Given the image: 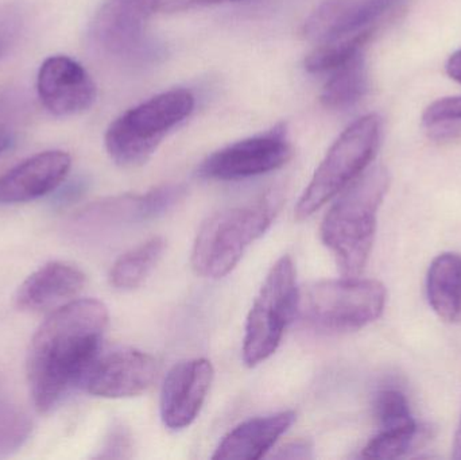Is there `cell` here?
Returning <instances> with one entry per match:
<instances>
[{
    "mask_svg": "<svg viewBox=\"0 0 461 460\" xmlns=\"http://www.w3.org/2000/svg\"><path fill=\"white\" fill-rule=\"evenodd\" d=\"M212 364L208 359L197 358L180 362L167 373L161 392V419L173 431L191 426L213 383Z\"/></svg>",
    "mask_w": 461,
    "mask_h": 460,
    "instance_id": "5bb4252c",
    "label": "cell"
},
{
    "mask_svg": "<svg viewBox=\"0 0 461 460\" xmlns=\"http://www.w3.org/2000/svg\"><path fill=\"white\" fill-rule=\"evenodd\" d=\"M382 119L368 113L347 127L335 140L295 207V219L305 221L354 183L375 157Z\"/></svg>",
    "mask_w": 461,
    "mask_h": 460,
    "instance_id": "5b68a950",
    "label": "cell"
},
{
    "mask_svg": "<svg viewBox=\"0 0 461 460\" xmlns=\"http://www.w3.org/2000/svg\"><path fill=\"white\" fill-rule=\"evenodd\" d=\"M279 205L281 197L268 194L252 204L229 208L208 218L192 250L194 272L212 280L230 275L249 246L267 231Z\"/></svg>",
    "mask_w": 461,
    "mask_h": 460,
    "instance_id": "3957f363",
    "label": "cell"
},
{
    "mask_svg": "<svg viewBox=\"0 0 461 460\" xmlns=\"http://www.w3.org/2000/svg\"><path fill=\"white\" fill-rule=\"evenodd\" d=\"M5 46H7V43H5V35L0 32V56H2L3 53H5Z\"/></svg>",
    "mask_w": 461,
    "mask_h": 460,
    "instance_id": "d6a6232c",
    "label": "cell"
},
{
    "mask_svg": "<svg viewBox=\"0 0 461 460\" xmlns=\"http://www.w3.org/2000/svg\"><path fill=\"white\" fill-rule=\"evenodd\" d=\"M447 73L449 77L461 84V49L449 57L448 62H447Z\"/></svg>",
    "mask_w": 461,
    "mask_h": 460,
    "instance_id": "f546056e",
    "label": "cell"
},
{
    "mask_svg": "<svg viewBox=\"0 0 461 460\" xmlns=\"http://www.w3.org/2000/svg\"><path fill=\"white\" fill-rule=\"evenodd\" d=\"M375 416L381 429L413 428L417 427L408 399L397 389H384L375 399Z\"/></svg>",
    "mask_w": 461,
    "mask_h": 460,
    "instance_id": "cb8c5ba5",
    "label": "cell"
},
{
    "mask_svg": "<svg viewBox=\"0 0 461 460\" xmlns=\"http://www.w3.org/2000/svg\"><path fill=\"white\" fill-rule=\"evenodd\" d=\"M406 0H325L303 24L306 40L316 45L368 35L374 37Z\"/></svg>",
    "mask_w": 461,
    "mask_h": 460,
    "instance_id": "30bf717a",
    "label": "cell"
},
{
    "mask_svg": "<svg viewBox=\"0 0 461 460\" xmlns=\"http://www.w3.org/2000/svg\"><path fill=\"white\" fill-rule=\"evenodd\" d=\"M86 283V275L75 265L49 262L22 283L16 291L15 304L23 312H53L73 302Z\"/></svg>",
    "mask_w": 461,
    "mask_h": 460,
    "instance_id": "2e32d148",
    "label": "cell"
},
{
    "mask_svg": "<svg viewBox=\"0 0 461 460\" xmlns=\"http://www.w3.org/2000/svg\"><path fill=\"white\" fill-rule=\"evenodd\" d=\"M386 305V288L375 280L344 277L300 289L297 313L311 326L330 332L357 331L375 321Z\"/></svg>",
    "mask_w": 461,
    "mask_h": 460,
    "instance_id": "8992f818",
    "label": "cell"
},
{
    "mask_svg": "<svg viewBox=\"0 0 461 460\" xmlns=\"http://www.w3.org/2000/svg\"><path fill=\"white\" fill-rule=\"evenodd\" d=\"M311 447L306 443H294V445L289 446L285 448L282 454H279L278 458H290V459H300L309 458L311 453Z\"/></svg>",
    "mask_w": 461,
    "mask_h": 460,
    "instance_id": "f1b7e54d",
    "label": "cell"
},
{
    "mask_svg": "<svg viewBox=\"0 0 461 460\" xmlns=\"http://www.w3.org/2000/svg\"><path fill=\"white\" fill-rule=\"evenodd\" d=\"M158 366L149 354L121 348L97 356L89 367L83 386L103 399H130L145 393L156 380Z\"/></svg>",
    "mask_w": 461,
    "mask_h": 460,
    "instance_id": "7c38bea8",
    "label": "cell"
},
{
    "mask_svg": "<svg viewBox=\"0 0 461 460\" xmlns=\"http://www.w3.org/2000/svg\"><path fill=\"white\" fill-rule=\"evenodd\" d=\"M32 431V419L0 377V458L21 450Z\"/></svg>",
    "mask_w": 461,
    "mask_h": 460,
    "instance_id": "44dd1931",
    "label": "cell"
},
{
    "mask_svg": "<svg viewBox=\"0 0 461 460\" xmlns=\"http://www.w3.org/2000/svg\"><path fill=\"white\" fill-rule=\"evenodd\" d=\"M390 186L386 167L365 170L341 192L321 224V239L346 277L365 269L373 250L376 216Z\"/></svg>",
    "mask_w": 461,
    "mask_h": 460,
    "instance_id": "7a4b0ae2",
    "label": "cell"
},
{
    "mask_svg": "<svg viewBox=\"0 0 461 460\" xmlns=\"http://www.w3.org/2000/svg\"><path fill=\"white\" fill-rule=\"evenodd\" d=\"M37 92L43 107L53 115H78L96 102V84L86 68L68 56H51L41 65Z\"/></svg>",
    "mask_w": 461,
    "mask_h": 460,
    "instance_id": "4fadbf2b",
    "label": "cell"
},
{
    "mask_svg": "<svg viewBox=\"0 0 461 460\" xmlns=\"http://www.w3.org/2000/svg\"><path fill=\"white\" fill-rule=\"evenodd\" d=\"M292 157L286 129L278 124L265 134L239 140L211 154L199 167V175L219 181L257 177L284 167Z\"/></svg>",
    "mask_w": 461,
    "mask_h": 460,
    "instance_id": "9c48e42d",
    "label": "cell"
},
{
    "mask_svg": "<svg viewBox=\"0 0 461 460\" xmlns=\"http://www.w3.org/2000/svg\"><path fill=\"white\" fill-rule=\"evenodd\" d=\"M422 121L432 129L461 122V96L446 97L432 103L425 110Z\"/></svg>",
    "mask_w": 461,
    "mask_h": 460,
    "instance_id": "d4e9b609",
    "label": "cell"
},
{
    "mask_svg": "<svg viewBox=\"0 0 461 460\" xmlns=\"http://www.w3.org/2000/svg\"><path fill=\"white\" fill-rule=\"evenodd\" d=\"M235 2H241V0H162L159 10L165 11V13H180V11L192 10V8Z\"/></svg>",
    "mask_w": 461,
    "mask_h": 460,
    "instance_id": "83f0119b",
    "label": "cell"
},
{
    "mask_svg": "<svg viewBox=\"0 0 461 460\" xmlns=\"http://www.w3.org/2000/svg\"><path fill=\"white\" fill-rule=\"evenodd\" d=\"M131 437L122 424H116L108 432L102 448L95 458L124 459L131 456Z\"/></svg>",
    "mask_w": 461,
    "mask_h": 460,
    "instance_id": "484cf974",
    "label": "cell"
},
{
    "mask_svg": "<svg viewBox=\"0 0 461 460\" xmlns=\"http://www.w3.org/2000/svg\"><path fill=\"white\" fill-rule=\"evenodd\" d=\"M194 108V96L186 89L162 92L116 118L105 132V149L121 167H140Z\"/></svg>",
    "mask_w": 461,
    "mask_h": 460,
    "instance_id": "277c9868",
    "label": "cell"
},
{
    "mask_svg": "<svg viewBox=\"0 0 461 460\" xmlns=\"http://www.w3.org/2000/svg\"><path fill=\"white\" fill-rule=\"evenodd\" d=\"M452 458L461 460V415L459 426H457L456 429V435H455L454 455H452Z\"/></svg>",
    "mask_w": 461,
    "mask_h": 460,
    "instance_id": "1f68e13d",
    "label": "cell"
},
{
    "mask_svg": "<svg viewBox=\"0 0 461 460\" xmlns=\"http://www.w3.org/2000/svg\"><path fill=\"white\" fill-rule=\"evenodd\" d=\"M162 0H105L89 29V37L97 50L105 56L123 59L140 51L145 38L146 23Z\"/></svg>",
    "mask_w": 461,
    "mask_h": 460,
    "instance_id": "8fae6325",
    "label": "cell"
},
{
    "mask_svg": "<svg viewBox=\"0 0 461 460\" xmlns=\"http://www.w3.org/2000/svg\"><path fill=\"white\" fill-rule=\"evenodd\" d=\"M72 167L69 154L49 150L29 157L0 176V205L32 202L53 194Z\"/></svg>",
    "mask_w": 461,
    "mask_h": 460,
    "instance_id": "9a60e30c",
    "label": "cell"
},
{
    "mask_svg": "<svg viewBox=\"0 0 461 460\" xmlns=\"http://www.w3.org/2000/svg\"><path fill=\"white\" fill-rule=\"evenodd\" d=\"M107 307L99 300H73L53 311L32 337L27 353V381L38 412L48 413L83 385L100 354L108 326Z\"/></svg>",
    "mask_w": 461,
    "mask_h": 460,
    "instance_id": "6da1fadb",
    "label": "cell"
},
{
    "mask_svg": "<svg viewBox=\"0 0 461 460\" xmlns=\"http://www.w3.org/2000/svg\"><path fill=\"white\" fill-rule=\"evenodd\" d=\"M185 194L183 185H162L143 194L107 197L86 205L68 221V232L78 240H95L138 221L164 215Z\"/></svg>",
    "mask_w": 461,
    "mask_h": 460,
    "instance_id": "ba28073f",
    "label": "cell"
},
{
    "mask_svg": "<svg viewBox=\"0 0 461 460\" xmlns=\"http://www.w3.org/2000/svg\"><path fill=\"white\" fill-rule=\"evenodd\" d=\"M419 437V426L413 428L381 429L363 450L370 459H397L409 453Z\"/></svg>",
    "mask_w": 461,
    "mask_h": 460,
    "instance_id": "603a6c76",
    "label": "cell"
},
{
    "mask_svg": "<svg viewBox=\"0 0 461 460\" xmlns=\"http://www.w3.org/2000/svg\"><path fill=\"white\" fill-rule=\"evenodd\" d=\"M371 38L373 37L368 35H359L317 45L305 59V69L309 73H330L340 65L346 64L352 57L363 53V49L370 42Z\"/></svg>",
    "mask_w": 461,
    "mask_h": 460,
    "instance_id": "7402d4cb",
    "label": "cell"
},
{
    "mask_svg": "<svg viewBox=\"0 0 461 460\" xmlns=\"http://www.w3.org/2000/svg\"><path fill=\"white\" fill-rule=\"evenodd\" d=\"M11 145H13V135L0 127V157L11 148Z\"/></svg>",
    "mask_w": 461,
    "mask_h": 460,
    "instance_id": "4dcf8cb0",
    "label": "cell"
},
{
    "mask_svg": "<svg viewBox=\"0 0 461 460\" xmlns=\"http://www.w3.org/2000/svg\"><path fill=\"white\" fill-rule=\"evenodd\" d=\"M430 307L448 323L461 320V256L444 253L430 264L427 277Z\"/></svg>",
    "mask_w": 461,
    "mask_h": 460,
    "instance_id": "ac0fdd59",
    "label": "cell"
},
{
    "mask_svg": "<svg viewBox=\"0 0 461 460\" xmlns=\"http://www.w3.org/2000/svg\"><path fill=\"white\" fill-rule=\"evenodd\" d=\"M367 89V65L363 53H359L330 72L320 102L328 110H349L366 96Z\"/></svg>",
    "mask_w": 461,
    "mask_h": 460,
    "instance_id": "d6986e66",
    "label": "cell"
},
{
    "mask_svg": "<svg viewBox=\"0 0 461 460\" xmlns=\"http://www.w3.org/2000/svg\"><path fill=\"white\" fill-rule=\"evenodd\" d=\"M167 242L164 238L154 237L142 245L127 251L113 264L110 283L119 291H132L142 285L162 258Z\"/></svg>",
    "mask_w": 461,
    "mask_h": 460,
    "instance_id": "ffe728a7",
    "label": "cell"
},
{
    "mask_svg": "<svg viewBox=\"0 0 461 460\" xmlns=\"http://www.w3.org/2000/svg\"><path fill=\"white\" fill-rule=\"evenodd\" d=\"M298 294L294 264L284 256L268 272L247 318L243 339L247 366L255 367L276 353L287 326L297 315Z\"/></svg>",
    "mask_w": 461,
    "mask_h": 460,
    "instance_id": "52a82bcc",
    "label": "cell"
},
{
    "mask_svg": "<svg viewBox=\"0 0 461 460\" xmlns=\"http://www.w3.org/2000/svg\"><path fill=\"white\" fill-rule=\"evenodd\" d=\"M295 420L294 412L255 418L244 421L221 440L213 459L258 460L274 447Z\"/></svg>",
    "mask_w": 461,
    "mask_h": 460,
    "instance_id": "e0dca14e",
    "label": "cell"
},
{
    "mask_svg": "<svg viewBox=\"0 0 461 460\" xmlns=\"http://www.w3.org/2000/svg\"><path fill=\"white\" fill-rule=\"evenodd\" d=\"M64 183L53 192V196H51V205L56 210H62V208L69 207L73 203L77 202L86 189V184L83 180Z\"/></svg>",
    "mask_w": 461,
    "mask_h": 460,
    "instance_id": "4316f807",
    "label": "cell"
}]
</instances>
